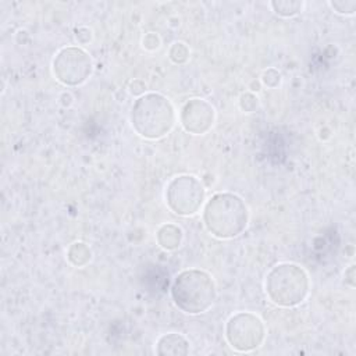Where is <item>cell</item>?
Masks as SVG:
<instances>
[{
    "instance_id": "cell-1",
    "label": "cell",
    "mask_w": 356,
    "mask_h": 356,
    "mask_svg": "<svg viewBox=\"0 0 356 356\" xmlns=\"http://www.w3.org/2000/svg\"><path fill=\"white\" fill-rule=\"evenodd\" d=\"M171 298L175 306L188 315L206 313L217 299L213 277L199 269L184 270L171 286Z\"/></svg>"
},
{
    "instance_id": "cell-2",
    "label": "cell",
    "mask_w": 356,
    "mask_h": 356,
    "mask_svg": "<svg viewBox=\"0 0 356 356\" xmlns=\"http://www.w3.org/2000/svg\"><path fill=\"white\" fill-rule=\"evenodd\" d=\"M204 221L212 235L230 239L245 231L249 221V212L238 195L230 192L216 194L205 206Z\"/></svg>"
},
{
    "instance_id": "cell-3",
    "label": "cell",
    "mask_w": 356,
    "mask_h": 356,
    "mask_svg": "<svg viewBox=\"0 0 356 356\" xmlns=\"http://www.w3.org/2000/svg\"><path fill=\"white\" fill-rule=\"evenodd\" d=\"M131 124L146 139L163 138L175 124L174 106L160 94H145L132 106Z\"/></svg>"
},
{
    "instance_id": "cell-4",
    "label": "cell",
    "mask_w": 356,
    "mask_h": 356,
    "mask_svg": "<svg viewBox=\"0 0 356 356\" xmlns=\"http://www.w3.org/2000/svg\"><path fill=\"white\" fill-rule=\"evenodd\" d=\"M266 294L270 301L283 308H293L302 304L310 288L309 276L301 266L281 263L275 266L266 276Z\"/></svg>"
},
{
    "instance_id": "cell-5",
    "label": "cell",
    "mask_w": 356,
    "mask_h": 356,
    "mask_svg": "<svg viewBox=\"0 0 356 356\" xmlns=\"http://www.w3.org/2000/svg\"><path fill=\"white\" fill-rule=\"evenodd\" d=\"M206 191L195 175H180L168 183L166 188V202L178 216H194L205 202Z\"/></svg>"
},
{
    "instance_id": "cell-6",
    "label": "cell",
    "mask_w": 356,
    "mask_h": 356,
    "mask_svg": "<svg viewBox=\"0 0 356 356\" xmlns=\"http://www.w3.org/2000/svg\"><path fill=\"white\" fill-rule=\"evenodd\" d=\"M264 337L266 327L261 319L250 312L235 313L226 324V338L239 352H249L259 348Z\"/></svg>"
},
{
    "instance_id": "cell-7",
    "label": "cell",
    "mask_w": 356,
    "mask_h": 356,
    "mask_svg": "<svg viewBox=\"0 0 356 356\" xmlns=\"http://www.w3.org/2000/svg\"><path fill=\"white\" fill-rule=\"evenodd\" d=\"M94 70L92 59L83 49L70 46L61 49L53 60V72L56 78L67 86L83 83Z\"/></svg>"
},
{
    "instance_id": "cell-8",
    "label": "cell",
    "mask_w": 356,
    "mask_h": 356,
    "mask_svg": "<svg viewBox=\"0 0 356 356\" xmlns=\"http://www.w3.org/2000/svg\"><path fill=\"white\" fill-rule=\"evenodd\" d=\"M216 110L205 99H191L181 112V123L186 131L194 135L206 134L215 124Z\"/></svg>"
},
{
    "instance_id": "cell-9",
    "label": "cell",
    "mask_w": 356,
    "mask_h": 356,
    "mask_svg": "<svg viewBox=\"0 0 356 356\" xmlns=\"http://www.w3.org/2000/svg\"><path fill=\"white\" fill-rule=\"evenodd\" d=\"M156 352L159 355H187L190 353L188 339L177 333L164 334L159 338L156 344Z\"/></svg>"
},
{
    "instance_id": "cell-10",
    "label": "cell",
    "mask_w": 356,
    "mask_h": 356,
    "mask_svg": "<svg viewBox=\"0 0 356 356\" xmlns=\"http://www.w3.org/2000/svg\"><path fill=\"white\" fill-rule=\"evenodd\" d=\"M183 238H184L183 230L171 223L161 226L156 234L157 244L166 250H174L177 248H180Z\"/></svg>"
},
{
    "instance_id": "cell-11",
    "label": "cell",
    "mask_w": 356,
    "mask_h": 356,
    "mask_svg": "<svg viewBox=\"0 0 356 356\" xmlns=\"http://www.w3.org/2000/svg\"><path fill=\"white\" fill-rule=\"evenodd\" d=\"M68 261L75 267H83L92 259V250L83 242H74L67 250Z\"/></svg>"
},
{
    "instance_id": "cell-12",
    "label": "cell",
    "mask_w": 356,
    "mask_h": 356,
    "mask_svg": "<svg viewBox=\"0 0 356 356\" xmlns=\"http://www.w3.org/2000/svg\"><path fill=\"white\" fill-rule=\"evenodd\" d=\"M304 2H295V0H277V2H270V8L280 17H294L304 10Z\"/></svg>"
},
{
    "instance_id": "cell-13",
    "label": "cell",
    "mask_w": 356,
    "mask_h": 356,
    "mask_svg": "<svg viewBox=\"0 0 356 356\" xmlns=\"http://www.w3.org/2000/svg\"><path fill=\"white\" fill-rule=\"evenodd\" d=\"M168 56H170L171 61H174L175 64H183V63H186L190 59V49L183 42H175L170 48Z\"/></svg>"
},
{
    "instance_id": "cell-14",
    "label": "cell",
    "mask_w": 356,
    "mask_h": 356,
    "mask_svg": "<svg viewBox=\"0 0 356 356\" xmlns=\"http://www.w3.org/2000/svg\"><path fill=\"white\" fill-rule=\"evenodd\" d=\"M330 6L338 13V14H345V16H352L356 10V0H334L330 2Z\"/></svg>"
},
{
    "instance_id": "cell-15",
    "label": "cell",
    "mask_w": 356,
    "mask_h": 356,
    "mask_svg": "<svg viewBox=\"0 0 356 356\" xmlns=\"http://www.w3.org/2000/svg\"><path fill=\"white\" fill-rule=\"evenodd\" d=\"M261 79L264 85H267L269 88H276L281 82V74L276 68H269L267 71H264Z\"/></svg>"
},
{
    "instance_id": "cell-16",
    "label": "cell",
    "mask_w": 356,
    "mask_h": 356,
    "mask_svg": "<svg viewBox=\"0 0 356 356\" xmlns=\"http://www.w3.org/2000/svg\"><path fill=\"white\" fill-rule=\"evenodd\" d=\"M257 98L255 97V95H252V94H245L242 98H241V102H239V105H241V109L242 110H245L246 113H250V112H253L256 108H257Z\"/></svg>"
},
{
    "instance_id": "cell-17",
    "label": "cell",
    "mask_w": 356,
    "mask_h": 356,
    "mask_svg": "<svg viewBox=\"0 0 356 356\" xmlns=\"http://www.w3.org/2000/svg\"><path fill=\"white\" fill-rule=\"evenodd\" d=\"M142 43H144V48H145V49H148V50H156V49L160 48L161 41H160V37H159L157 34L149 32V34L145 35Z\"/></svg>"
},
{
    "instance_id": "cell-18",
    "label": "cell",
    "mask_w": 356,
    "mask_h": 356,
    "mask_svg": "<svg viewBox=\"0 0 356 356\" xmlns=\"http://www.w3.org/2000/svg\"><path fill=\"white\" fill-rule=\"evenodd\" d=\"M145 89H146V85L141 79H135L130 85V92L132 95H141L145 91Z\"/></svg>"
}]
</instances>
